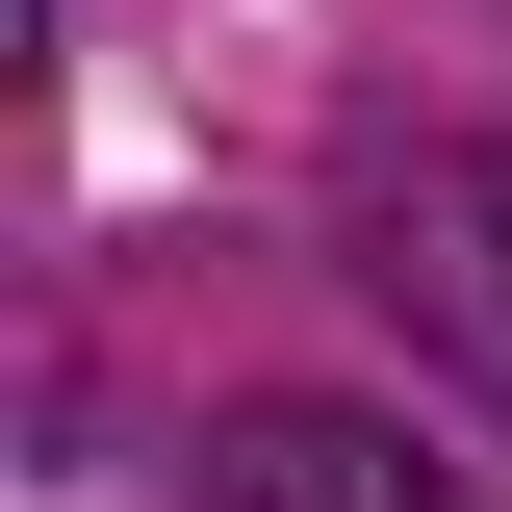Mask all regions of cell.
Returning a JSON list of instances; mask_svg holds the SVG:
<instances>
[{
  "label": "cell",
  "instance_id": "cell-1",
  "mask_svg": "<svg viewBox=\"0 0 512 512\" xmlns=\"http://www.w3.org/2000/svg\"><path fill=\"white\" fill-rule=\"evenodd\" d=\"M359 282H384V333H410L461 410H512V128H461V154H410V180L359 205Z\"/></svg>",
  "mask_w": 512,
  "mask_h": 512
},
{
  "label": "cell",
  "instance_id": "cell-2",
  "mask_svg": "<svg viewBox=\"0 0 512 512\" xmlns=\"http://www.w3.org/2000/svg\"><path fill=\"white\" fill-rule=\"evenodd\" d=\"M180 512H461V461H410L384 410H231Z\"/></svg>",
  "mask_w": 512,
  "mask_h": 512
}]
</instances>
